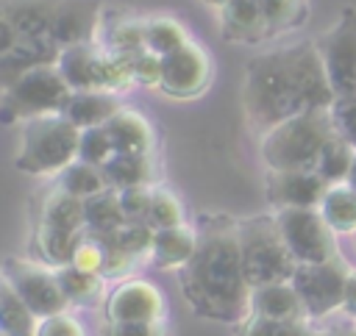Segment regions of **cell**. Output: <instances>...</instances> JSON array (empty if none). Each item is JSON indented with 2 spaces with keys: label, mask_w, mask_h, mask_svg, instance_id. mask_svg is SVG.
I'll return each mask as SVG.
<instances>
[{
  "label": "cell",
  "mask_w": 356,
  "mask_h": 336,
  "mask_svg": "<svg viewBox=\"0 0 356 336\" xmlns=\"http://www.w3.org/2000/svg\"><path fill=\"white\" fill-rule=\"evenodd\" d=\"M334 100L314 42H295L259 53L245 67L242 103L250 128L259 133H267L303 111L331 108Z\"/></svg>",
  "instance_id": "1"
},
{
  "label": "cell",
  "mask_w": 356,
  "mask_h": 336,
  "mask_svg": "<svg viewBox=\"0 0 356 336\" xmlns=\"http://www.w3.org/2000/svg\"><path fill=\"white\" fill-rule=\"evenodd\" d=\"M195 233V253L178 269L186 303L197 317L242 325L250 317V286L242 269L236 219L225 214H206Z\"/></svg>",
  "instance_id": "2"
},
{
  "label": "cell",
  "mask_w": 356,
  "mask_h": 336,
  "mask_svg": "<svg viewBox=\"0 0 356 336\" xmlns=\"http://www.w3.org/2000/svg\"><path fill=\"white\" fill-rule=\"evenodd\" d=\"M337 133L331 108H312L270 128L261 136V158L267 169L317 172V161Z\"/></svg>",
  "instance_id": "3"
},
{
  "label": "cell",
  "mask_w": 356,
  "mask_h": 336,
  "mask_svg": "<svg viewBox=\"0 0 356 336\" xmlns=\"http://www.w3.org/2000/svg\"><path fill=\"white\" fill-rule=\"evenodd\" d=\"M236 239H239L242 269L250 289L292 278L298 261L292 258L278 230L275 214H256V217L236 219Z\"/></svg>",
  "instance_id": "4"
},
{
  "label": "cell",
  "mask_w": 356,
  "mask_h": 336,
  "mask_svg": "<svg viewBox=\"0 0 356 336\" xmlns=\"http://www.w3.org/2000/svg\"><path fill=\"white\" fill-rule=\"evenodd\" d=\"M78 136L81 128H75L64 114L25 119L19 131V153L14 158V167L28 175L61 172L78 156Z\"/></svg>",
  "instance_id": "5"
},
{
  "label": "cell",
  "mask_w": 356,
  "mask_h": 336,
  "mask_svg": "<svg viewBox=\"0 0 356 336\" xmlns=\"http://www.w3.org/2000/svg\"><path fill=\"white\" fill-rule=\"evenodd\" d=\"M72 89L53 67H36L3 92L0 122H25L44 114H64Z\"/></svg>",
  "instance_id": "6"
},
{
  "label": "cell",
  "mask_w": 356,
  "mask_h": 336,
  "mask_svg": "<svg viewBox=\"0 0 356 336\" xmlns=\"http://www.w3.org/2000/svg\"><path fill=\"white\" fill-rule=\"evenodd\" d=\"M334 97H356V6H345L337 22L314 39Z\"/></svg>",
  "instance_id": "7"
},
{
  "label": "cell",
  "mask_w": 356,
  "mask_h": 336,
  "mask_svg": "<svg viewBox=\"0 0 356 336\" xmlns=\"http://www.w3.org/2000/svg\"><path fill=\"white\" fill-rule=\"evenodd\" d=\"M275 222L298 264H323L339 255L334 230L323 219L320 208H278Z\"/></svg>",
  "instance_id": "8"
},
{
  "label": "cell",
  "mask_w": 356,
  "mask_h": 336,
  "mask_svg": "<svg viewBox=\"0 0 356 336\" xmlns=\"http://www.w3.org/2000/svg\"><path fill=\"white\" fill-rule=\"evenodd\" d=\"M348 267L345 261L337 255L331 261L323 264H298L289 283L295 286L306 319H323L328 314H334L337 308H342V297H345V280H348Z\"/></svg>",
  "instance_id": "9"
},
{
  "label": "cell",
  "mask_w": 356,
  "mask_h": 336,
  "mask_svg": "<svg viewBox=\"0 0 356 336\" xmlns=\"http://www.w3.org/2000/svg\"><path fill=\"white\" fill-rule=\"evenodd\" d=\"M3 278L11 283V289L25 300V305L39 319L64 314V308L70 305L56 280V269L44 264L25 261V258H8L3 264Z\"/></svg>",
  "instance_id": "10"
},
{
  "label": "cell",
  "mask_w": 356,
  "mask_h": 336,
  "mask_svg": "<svg viewBox=\"0 0 356 336\" xmlns=\"http://www.w3.org/2000/svg\"><path fill=\"white\" fill-rule=\"evenodd\" d=\"M209 78H211L209 56L192 39L186 44H181L178 50L161 56V81H159V89L164 94H170V97H178V100L197 97L209 86Z\"/></svg>",
  "instance_id": "11"
},
{
  "label": "cell",
  "mask_w": 356,
  "mask_h": 336,
  "mask_svg": "<svg viewBox=\"0 0 356 336\" xmlns=\"http://www.w3.org/2000/svg\"><path fill=\"white\" fill-rule=\"evenodd\" d=\"M328 183L317 172L303 169H267L264 175V194L270 205L278 208H317Z\"/></svg>",
  "instance_id": "12"
},
{
  "label": "cell",
  "mask_w": 356,
  "mask_h": 336,
  "mask_svg": "<svg viewBox=\"0 0 356 336\" xmlns=\"http://www.w3.org/2000/svg\"><path fill=\"white\" fill-rule=\"evenodd\" d=\"M108 322H153L164 317L161 292L147 280H122L106 300Z\"/></svg>",
  "instance_id": "13"
},
{
  "label": "cell",
  "mask_w": 356,
  "mask_h": 336,
  "mask_svg": "<svg viewBox=\"0 0 356 336\" xmlns=\"http://www.w3.org/2000/svg\"><path fill=\"white\" fill-rule=\"evenodd\" d=\"M100 31V0H58L50 39L58 47L95 42Z\"/></svg>",
  "instance_id": "14"
},
{
  "label": "cell",
  "mask_w": 356,
  "mask_h": 336,
  "mask_svg": "<svg viewBox=\"0 0 356 336\" xmlns=\"http://www.w3.org/2000/svg\"><path fill=\"white\" fill-rule=\"evenodd\" d=\"M103 58H106V47L97 42L70 44V47L58 50L56 69L72 92H103V86H100Z\"/></svg>",
  "instance_id": "15"
},
{
  "label": "cell",
  "mask_w": 356,
  "mask_h": 336,
  "mask_svg": "<svg viewBox=\"0 0 356 336\" xmlns=\"http://www.w3.org/2000/svg\"><path fill=\"white\" fill-rule=\"evenodd\" d=\"M58 44L50 36H31V39H17V44L0 56V86L8 89L14 81H19L25 72L36 67H53L58 58Z\"/></svg>",
  "instance_id": "16"
},
{
  "label": "cell",
  "mask_w": 356,
  "mask_h": 336,
  "mask_svg": "<svg viewBox=\"0 0 356 336\" xmlns=\"http://www.w3.org/2000/svg\"><path fill=\"white\" fill-rule=\"evenodd\" d=\"M220 33L225 42L253 44L267 39L261 0H228L220 8Z\"/></svg>",
  "instance_id": "17"
},
{
  "label": "cell",
  "mask_w": 356,
  "mask_h": 336,
  "mask_svg": "<svg viewBox=\"0 0 356 336\" xmlns=\"http://www.w3.org/2000/svg\"><path fill=\"white\" fill-rule=\"evenodd\" d=\"M250 314L264 319H281V322H300L306 319L303 303L289 280L267 283L250 289Z\"/></svg>",
  "instance_id": "18"
},
{
  "label": "cell",
  "mask_w": 356,
  "mask_h": 336,
  "mask_svg": "<svg viewBox=\"0 0 356 336\" xmlns=\"http://www.w3.org/2000/svg\"><path fill=\"white\" fill-rule=\"evenodd\" d=\"M58 0H3L0 8L14 25L19 39L31 36H50L53 14H56Z\"/></svg>",
  "instance_id": "19"
},
{
  "label": "cell",
  "mask_w": 356,
  "mask_h": 336,
  "mask_svg": "<svg viewBox=\"0 0 356 336\" xmlns=\"http://www.w3.org/2000/svg\"><path fill=\"white\" fill-rule=\"evenodd\" d=\"M197 244V233L189 225H178V228H161L153 233V244H150V258L159 269H181Z\"/></svg>",
  "instance_id": "20"
},
{
  "label": "cell",
  "mask_w": 356,
  "mask_h": 336,
  "mask_svg": "<svg viewBox=\"0 0 356 336\" xmlns=\"http://www.w3.org/2000/svg\"><path fill=\"white\" fill-rule=\"evenodd\" d=\"M122 108L120 97L111 92H72L64 117L75 125V128H95V125H106L117 111Z\"/></svg>",
  "instance_id": "21"
},
{
  "label": "cell",
  "mask_w": 356,
  "mask_h": 336,
  "mask_svg": "<svg viewBox=\"0 0 356 336\" xmlns=\"http://www.w3.org/2000/svg\"><path fill=\"white\" fill-rule=\"evenodd\" d=\"M106 128L114 142V153H153V128L142 114L120 108Z\"/></svg>",
  "instance_id": "22"
},
{
  "label": "cell",
  "mask_w": 356,
  "mask_h": 336,
  "mask_svg": "<svg viewBox=\"0 0 356 336\" xmlns=\"http://www.w3.org/2000/svg\"><path fill=\"white\" fill-rule=\"evenodd\" d=\"M103 178L108 189H131V186H150L156 178L150 153H114L103 167Z\"/></svg>",
  "instance_id": "23"
},
{
  "label": "cell",
  "mask_w": 356,
  "mask_h": 336,
  "mask_svg": "<svg viewBox=\"0 0 356 336\" xmlns=\"http://www.w3.org/2000/svg\"><path fill=\"white\" fill-rule=\"evenodd\" d=\"M145 22H147V17H114V19H106V17H100V31H97V36L103 33V42H97V44H103L106 50H111V53H120V56H136L139 50H145L147 44H145Z\"/></svg>",
  "instance_id": "24"
},
{
  "label": "cell",
  "mask_w": 356,
  "mask_h": 336,
  "mask_svg": "<svg viewBox=\"0 0 356 336\" xmlns=\"http://www.w3.org/2000/svg\"><path fill=\"white\" fill-rule=\"evenodd\" d=\"M39 225L67 230V233H83L86 230V214H83V200L67 194L64 189H53L44 197V205L39 211Z\"/></svg>",
  "instance_id": "25"
},
{
  "label": "cell",
  "mask_w": 356,
  "mask_h": 336,
  "mask_svg": "<svg viewBox=\"0 0 356 336\" xmlns=\"http://www.w3.org/2000/svg\"><path fill=\"white\" fill-rule=\"evenodd\" d=\"M39 317L25 305V300L11 289L6 278H0V330L6 336H36Z\"/></svg>",
  "instance_id": "26"
},
{
  "label": "cell",
  "mask_w": 356,
  "mask_h": 336,
  "mask_svg": "<svg viewBox=\"0 0 356 336\" xmlns=\"http://www.w3.org/2000/svg\"><path fill=\"white\" fill-rule=\"evenodd\" d=\"M56 280H58V286H61L67 303L92 308V305H97L100 297H103V275L78 269L75 264L56 267Z\"/></svg>",
  "instance_id": "27"
},
{
  "label": "cell",
  "mask_w": 356,
  "mask_h": 336,
  "mask_svg": "<svg viewBox=\"0 0 356 336\" xmlns=\"http://www.w3.org/2000/svg\"><path fill=\"white\" fill-rule=\"evenodd\" d=\"M320 214L328 222L334 233H350L356 230V192L348 183L328 186V192L320 200Z\"/></svg>",
  "instance_id": "28"
},
{
  "label": "cell",
  "mask_w": 356,
  "mask_h": 336,
  "mask_svg": "<svg viewBox=\"0 0 356 336\" xmlns=\"http://www.w3.org/2000/svg\"><path fill=\"white\" fill-rule=\"evenodd\" d=\"M83 214H86V230H92V233H108V230H117L125 222L117 189H103V192L86 197L83 200Z\"/></svg>",
  "instance_id": "29"
},
{
  "label": "cell",
  "mask_w": 356,
  "mask_h": 336,
  "mask_svg": "<svg viewBox=\"0 0 356 336\" xmlns=\"http://www.w3.org/2000/svg\"><path fill=\"white\" fill-rule=\"evenodd\" d=\"M353 161H356V147H353L342 133H337V136L325 144V150H323V156H320V161H317V175H320L328 186L345 183L348 175H350Z\"/></svg>",
  "instance_id": "30"
},
{
  "label": "cell",
  "mask_w": 356,
  "mask_h": 336,
  "mask_svg": "<svg viewBox=\"0 0 356 336\" xmlns=\"http://www.w3.org/2000/svg\"><path fill=\"white\" fill-rule=\"evenodd\" d=\"M58 189H64L67 194H72L78 200H86V197L108 189V186H106V178H103V169L100 167L75 158L70 167H64L58 172Z\"/></svg>",
  "instance_id": "31"
},
{
  "label": "cell",
  "mask_w": 356,
  "mask_h": 336,
  "mask_svg": "<svg viewBox=\"0 0 356 336\" xmlns=\"http://www.w3.org/2000/svg\"><path fill=\"white\" fill-rule=\"evenodd\" d=\"M261 14L267 25V39L275 33H286L306 22L309 0H261Z\"/></svg>",
  "instance_id": "32"
},
{
  "label": "cell",
  "mask_w": 356,
  "mask_h": 336,
  "mask_svg": "<svg viewBox=\"0 0 356 336\" xmlns=\"http://www.w3.org/2000/svg\"><path fill=\"white\" fill-rule=\"evenodd\" d=\"M189 36L184 31V25L172 17H147L145 22V44L150 53L156 56H167L172 50H178L181 44H186Z\"/></svg>",
  "instance_id": "33"
},
{
  "label": "cell",
  "mask_w": 356,
  "mask_h": 336,
  "mask_svg": "<svg viewBox=\"0 0 356 336\" xmlns=\"http://www.w3.org/2000/svg\"><path fill=\"white\" fill-rule=\"evenodd\" d=\"M81 236L83 233H67V230H56L47 225H36V247L53 269L72 261V253H75Z\"/></svg>",
  "instance_id": "34"
},
{
  "label": "cell",
  "mask_w": 356,
  "mask_h": 336,
  "mask_svg": "<svg viewBox=\"0 0 356 336\" xmlns=\"http://www.w3.org/2000/svg\"><path fill=\"white\" fill-rule=\"evenodd\" d=\"M145 222H147L153 230L186 225L184 205H181L178 194H172L170 189H153V192H150V208H147Z\"/></svg>",
  "instance_id": "35"
},
{
  "label": "cell",
  "mask_w": 356,
  "mask_h": 336,
  "mask_svg": "<svg viewBox=\"0 0 356 336\" xmlns=\"http://www.w3.org/2000/svg\"><path fill=\"white\" fill-rule=\"evenodd\" d=\"M111 156H114V142H111L106 125H95V128H83L81 131V136H78V156H75L78 161L103 167Z\"/></svg>",
  "instance_id": "36"
},
{
  "label": "cell",
  "mask_w": 356,
  "mask_h": 336,
  "mask_svg": "<svg viewBox=\"0 0 356 336\" xmlns=\"http://www.w3.org/2000/svg\"><path fill=\"white\" fill-rule=\"evenodd\" d=\"M239 336H317L306 319L300 322H281V319H264V317H248L239 325Z\"/></svg>",
  "instance_id": "37"
},
{
  "label": "cell",
  "mask_w": 356,
  "mask_h": 336,
  "mask_svg": "<svg viewBox=\"0 0 356 336\" xmlns=\"http://www.w3.org/2000/svg\"><path fill=\"white\" fill-rule=\"evenodd\" d=\"M153 233H156V230H153L145 219H125V222L114 230V239H117V244H120L128 255L139 258V255L150 253Z\"/></svg>",
  "instance_id": "38"
},
{
  "label": "cell",
  "mask_w": 356,
  "mask_h": 336,
  "mask_svg": "<svg viewBox=\"0 0 356 336\" xmlns=\"http://www.w3.org/2000/svg\"><path fill=\"white\" fill-rule=\"evenodd\" d=\"M70 264H75L78 269H86V272L100 275L103 272V244H100V239L95 233L83 230V236H81V242H78Z\"/></svg>",
  "instance_id": "39"
},
{
  "label": "cell",
  "mask_w": 356,
  "mask_h": 336,
  "mask_svg": "<svg viewBox=\"0 0 356 336\" xmlns=\"http://www.w3.org/2000/svg\"><path fill=\"white\" fill-rule=\"evenodd\" d=\"M131 67H134V83L159 86V81H161V56H156L145 47L136 56H131Z\"/></svg>",
  "instance_id": "40"
},
{
  "label": "cell",
  "mask_w": 356,
  "mask_h": 336,
  "mask_svg": "<svg viewBox=\"0 0 356 336\" xmlns=\"http://www.w3.org/2000/svg\"><path fill=\"white\" fill-rule=\"evenodd\" d=\"M150 186H131V189H120V208L125 214V219H145L147 208H150Z\"/></svg>",
  "instance_id": "41"
},
{
  "label": "cell",
  "mask_w": 356,
  "mask_h": 336,
  "mask_svg": "<svg viewBox=\"0 0 356 336\" xmlns=\"http://www.w3.org/2000/svg\"><path fill=\"white\" fill-rule=\"evenodd\" d=\"M331 117H334L337 131L356 147V97L334 100V106H331Z\"/></svg>",
  "instance_id": "42"
},
{
  "label": "cell",
  "mask_w": 356,
  "mask_h": 336,
  "mask_svg": "<svg viewBox=\"0 0 356 336\" xmlns=\"http://www.w3.org/2000/svg\"><path fill=\"white\" fill-rule=\"evenodd\" d=\"M106 336H167L164 319L153 322H108Z\"/></svg>",
  "instance_id": "43"
},
{
  "label": "cell",
  "mask_w": 356,
  "mask_h": 336,
  "mask_svg": "<svg viewBox=\"0 0 356 336\" xmlns=\"http://www.w3.org/2000/svg\"><path fill=\"white\" fill-rule=\"evenodd\" d=\"M36 336H83V328L70 314H56V317H47L39 322Z\"/></svg>",
  "instance_id": "44"
},
{
  "label": "cell",
  "mask_w": 356,
  "mask_h": 336,
  "mask_svg": "<svg viewBox=\"0 0 356 336\" xmlns=\"http://www.w3.org/2000/svg\"><path fill=\"white\" fill-rule=\"evenodd\" d=\"M17 31H14V25L8 22V17L3 14V8H0V56H6L14 44H17Z\"/></svg>",
  "instance_id": "45"
},
{
  "label": "cell",
  "mask_w": 356,
  "mask_h": 336,
  "mask_svg": "<svg viewBox=\"0 0 356 336\" xmlns=\"http://www.w3.org/2000/svg\"><path fill=\"white\" fill-rule=\"evenodd\" d=\"M342 311H345L348 317H353V319H356V272H350V275H348V280H345Z\"/></svg>",
  "instance_id": "46"
},
{
  "label": "cell",
  "mask_w": 356,
  "mask_h": 336,
  "mask_svg": "<svg viewBox=\"0 0 356 336\" xmlns=\"http://www.w3.org/2000/svg\"><path fill=\"white\" fill-rule=\"evenodd\" d=\"M345 183H348V186L356 192V161H353V167H350V175H348V180H345Z\"/></svg>",
  "instance_id": "47"
},
{
  "label": "cell",
  "mask_w": 356,
  "mask_h": 336,
  "mask_svg": "<svg viewBox=\"0 0 356 336\" xmlns=\"http://www.w3.org/2000/svg\"><path fill=\"white\" fill-rule=\"evenodd\" d=\"M323 336H356L353 330H328V333H323Z\"/></svg>",
  "instance_id": "48"
},
{
  "label": "cell",
  "mask_w": 356,
  "mask_h": 336,
  "mask_svg": "<svg viewBox=\"0 0 356 336\" xmlns=\"http://www.w3.org/2000/svg\"><path fill=\"white\" fill-rule=\"evenodd\" d=\"M206 3H209V6H217V8H222L228 0H206Z\"/></svg>",
  "instance_id": "49"
},
{
  "label": "cell",
  "mask_w": 356,
  "mask_h": 336,
  "mask_svg": "<svg viewBox=\"0 0 356 336\" xmlns=\"http://www.w3.org/2000/svg\"><path fill=\"white\" fill-rule=\"evenodd\" d=\"M0 336H6V333H3V330H0Z\"/></svg>",
  "instance_id": "50"
},
{
  "label": "cell",
  "mask_w": 356,
  "mask_h": 336,
  "mask_svg": "<svg viewBox=\"0 0 356 336\" xmlns=\"http://www.w3.org/2000/svg\"><path fill=\"white\" fill-rule=\"evenodd\" d=\"M353 333H356V328H353Z\"/></svg>",
  "instance_id": "51"
}]
</instances>
